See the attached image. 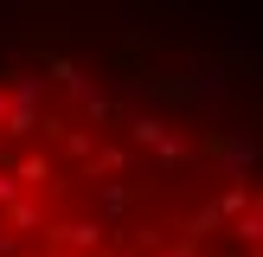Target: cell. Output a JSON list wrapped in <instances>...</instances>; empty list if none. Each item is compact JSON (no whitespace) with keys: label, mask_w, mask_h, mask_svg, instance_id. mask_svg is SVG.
<instances>
[{"label":"cell","mask_w":263,"mask_h":257,"mask_svg":"<svg viewBox=\"0 0 263 257\" xmlns=\"http://www.w3.org/2000/svg\"><path fill=\"white\" fill-rule=\"evenodd\" d=\"M0 257H263V84L122 26H0Z\"/></svg>","instance_id":"obj_1"}]
</instances>
